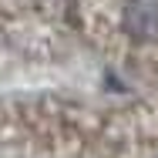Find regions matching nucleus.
<instances>
[{
  "mask_svg": "<svg viewBox=\"0 0 158 158\" xmlns=\"http://www.w3.org/2000/svg\"><path fill=\"white\" fill-rule=\"evenodd\" d=\"M108 27L128 47H158V0H118Z\"/></svg>",
  "mask_w": 158,
  "mask_h": 158,
  "instance_id": "1",
  "label": "nucleus"
}]
</instances>
